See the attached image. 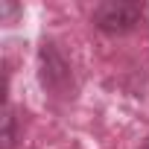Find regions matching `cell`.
<instances>
[{
    "label": "cell",
    "mask_w": 149,
    "mask_h": 149,
    "mask_svg": "<svg viewBox=\"0 0 149 149\" xmlns=\"http://www.w3.org/2000/svg\"><path fill=\"white\" fill-rule=\"evenodd\" d=\"M140 21V9L134 3H123V0H111V3H102L94 12V24L105 32H126Z\"/></svg>",
    "instance_id": "6da1fadb"
},
{
    "label": "cell",
    "mask_w": 149,
    "mask_h": 149,
    "mask_svg": "<svg viewBox=\"0 0 149 149\" xmlns=\"http://www.w3.org/2000/svg\"><path fill=\"white\" fill-rule=\"evenodd\" d=\"M143 149H149V140H146V143H143Z\"/></svg>",
    "instance_id": "7a4b0ae2"
}]
</instances>
